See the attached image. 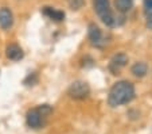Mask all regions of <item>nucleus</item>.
<instances>
[{"label": "nucleus", "mask_w": 152, "mask_h": 134, "mask_svg": "<svg viewBox=\"0 0 152 134\" xmlns=\"http://www.w3.org/2000/svg\"><path fill=\"white\" fill-rule=\"evenodd\" d=\"M135 98V87L131 81L121 80L113 84L108 95V103L110 107H118L129 103Z\"/></svg>", "instance_id": "nucleus-1"}, {"label": "nucleus", "mask_w": 152, "mask_h": 134, "mask_svg": "<svg viewBox=\"0 0 152 134\" xmlns=\"http://www.w3.org/2000/svg\"><path fill=\"white\" fill-rule=\"evenodd\" d=\"M67 93H69L73 99H85L90 93V87L88 83L82 81V80H77V81L70 84Z\"/></svg>", "instance_id": "nucleus-2"}, {"label": "nucleus", "mask_w": 152, "mask_h": 134, "mask_svg": "<svg viewBox=\"0 0 152 134\" xmlns=\"http://www.w3.org/2000/svg\"><path fill=\"white\" fill-rule=\"evenodd\" d=\"M88 29H89L88 30V35H89V39H90V42H92V45L101 47V46H104V45L108 42V41L104 39L102 31H101V29L97 26V24L90 23Z\"/></svg>", "instance_id": "nucleus-3"}, {"label": "nucleus", "mask_w": 152, "mask_h": 134, "mask_svg": "<svg viewBox=\"0 0 152 134\" xmlns=\"http://www.w3.org/2000/svg\"><path fill=\"white\" fill-rule=\"evenodd\" d=\"M126 62H128V56H126L125 53H117V54H115L109 62L110 72H113L115 75L118 73L126 65Z\"/></svg>", "instance_id": "nucleus-4"}, {"label": "nucleus", "mask_w": 152, "mask_h": 134, "mask_svg": "<svg viewBox=\"0 0 152 134\" xmlns=\"http://www.w3.org/2000/svg\"><path fill=\"white\" fill-rule=\"evenodd\" d=\"M14 24V15L12 11L7 7L0 8V27L3 30H10Z\"/></svg>", "instance_id": "nucleus-5"}, {"label": "nucleus", "mask_w": 152, "mask_h": 134, "mask_svg": "<svg viewBox=\"0 0 152 134\" xmlns=\"http://www.w3.org/2000/svg\"><path fill=\"white\" fill-rule=\"evenodd\" d=\"M42 119H43V118L40 117V114L38 113L37 108L30 110L28 113H27V115H26L27 125H28L30 127H32V129H39L40 126H42V123H43Z\"/></svg>", "instance_id": "nucleus-6"}, {"label": "nucleus", "mask_w": 152, "mask_h": 134, "mask_svg": "<svg viewBox=\"0 0 152 134\" xmlns=\"http://www.w3.org/2000/svg\"><path fill=\"white\" fill-rule=\"evenodd\" d=\"M6 56L8 57L10 60H12V61H19V60L23 58V50H22V47L19 46V45L16 44H11L7 46L6 49Z\"/></svg>", "instance_id": "nucleus-7"}, {"label": "nucleus", "mask_w": 152, "mask_h": 134, "mask_svg": "<svg viewBox=\"0 0 152 134\" xmlns=\"http://www.w3.org/2000/svg\"><path fill=\"white\" fill-rule=\"evenodd\" d=\"M42 14L49 16L50 19L54 22H62L63 19H65V12L59 11V10H55V8H53V7H43Z\"/></svg>", "instance_id": "nucleus-8"}, {"label": "nucleus", "mask_w": 152, "mask_h": 134, "mask_svg": "<svg viewBox=\"0 0 152 134\" xmlns=\"http://www.w3.org/2000/svg\"><path fill=\"white\" fill-rule=\"evenodd\" d=\"M93 7L94 11L98 14V16H102L106 12H109V0H93Z\"/></svg>", "instance_id": "nucleus-9"}, {"label": "nucleus", "mask_w": 152, "mask_h": 134, "mask_svg": "<svg viewBox=\"0 0 152 134\" xmlns=\"http://www.w3.org/2000/svg\"><path fill=\"white\" fill-rule=\"evenodd\" d=\"M132 73L136 76V77H144L147 75V70H148V67H147L145 62H136L132 67Z\"/></svg>", "instance_id": "nucleus-10"}, {"label": "nucleus", "mask_w": 152, "mask_h": 134, "mask_svg": "<svg viewBox=\"0 0 152 134\" xmlns=\"http://www.w3.org/2000/svg\"><path fill=\"white\" fill-rule=\"evenodd\" d=\"M115 6L117 11L126 12L133 7V0H115Z\"/></svg>", "instance_id": "nucleus-11"}, {"label": "nucleus", "mask_w": 152, "mask_h": 134, "mask_svg": "<svg viewBox=\"0 0 152 134\" xmlns=\"http://www.w3.org/2000/svg\"><path fill=\"white\" fill-rule=\"evenodd\" d=\"M37 110H38V113L40 114V117L42 118H47L50 114H51L53 108H51V106L50 104H42V106H39Z\"/></svg>", "instance_id": "nucleus-12"}, {"label": "nucleus", "mask_w": 152, "mask_h": 134, "mask_svg": "<svg viewBox=\"0 0 152 134\" xmlns=\"http://www.w3.org/2000/svg\"><path fill=\"white\" fill-rule=\"evenodd\" d=\"M23 83L26 85H35L38 83V75H37V73H30L26 79H24Z\"/></svg>", "instance_id": "nucleus-13"}, {"label": "nucleus", "mask_w": 152, "mask_h": 134, "mask_svg": "<svg viewBox=\"0 0 152 134\" xmlns=\"http://www.w3.org/2000/svg\"><path fill=\"white\" fill-rule=\"evenodd\" d=\"M67 1H69V6L72 10H80L85 3V0H67Z\"/></svg>", "instance_id": "nucleus-14"}, {"label": "nucleus", "mask_w": 152, "mask_h": 134, "mask_svg": "<svg viewBox=\"0 0 152 134\" xmlns=\"http://www.w3.org/2000/svg\"><path fill=\"white\" fill-rule=\"evenodd\" d=\"M144 8L147 11H152V0H144Z\"/></svg>", "instance_id": "nucleus-15"}, {"label": "nucleus", "mask_w": 152, "mask_h": 134, "mask_svg": "<svg viewBox=\"0 0 152 134\" xmlns=\"http://www.w3.org/2000/svg\"><path fill=\"white\" fill-rule=\"evenodd\" d=\"M147 27H148L149 30H152V14H149L148 16H147Z\"/></svg>", "instance_id": "nucleus-16"}]
</instances>
